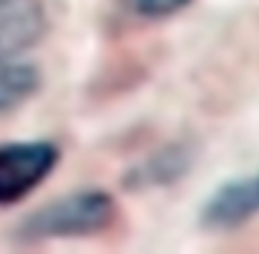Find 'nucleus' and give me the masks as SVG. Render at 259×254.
Instances as JSON below:
<instances>
[{
	"label": "nucleus",
	"instance_id": "f257e3e1",
	"mask_svg": "<svg viewBox=\"0 0 259 254\" xmlns=\"http://www.w3.org/2000/svg\"><path fill=\"white\" fill-rule=\"evenodd\" d=\"M116 217L118 206L113 194L98 186H86L28 211L18 222L15 237L20 242L83 239L106 232L116 222Z\"/></svg>",
	"mask_w": 259,
	"mask_h": 254
},
{
	"label": "nucleus",
	"instance_id": "f03ea898",
	"mask_svg": "<svg viewBox=\"0 0 259 254\" xmlns=\"http://www.w3.org/2000/svg\"><path fill=\"white\" fill-rule=\"evenodd\" d=\"M61 146L51 139L0 144V209L25 201L61 164Z\"/></svg>",
	"mask_w": 259,
	"mask_h": 254
},
{
	"label": "nucleus",
	"instance_id": "7ed1b4c3",
	"mask_svg": "<svg viewBox=\"0 0 259 254\" xmlns=\"http://www.w3.org/2000/svg\"><path fill=\"white\" fill-rule=\"evenodd\" d=\"M259 217V171L222 181L204 199L199 222L206 229L229 232Z\"/></svg>",
	"mask_w": 259,
	"mask_h": 254
},
{
	"label": "nucleus",
	"instance_id": "20e7f679",
	"mask_svg": "<svg viewBox=\"0 0 259 254\" xmlns=\"http://www.w3.org/2000/svg\"><path fill=\"white\" fill-rule=\"evenodd\" d=\"M51 30L46 0H0V56H23Z\"/></svg>",
	"mask_w": 259,
	"mask_h": 254
},
{
	"label": "nucleus",
	"instance_id": "39448f33",
	"mask_svg": "<svg viewBox=\"0 0 259 254\" xmlns=\"http://www.w3.org/2000/svg\"><path fill=\"white\" fill-rule=\"evenodd\" d=\"M194 166V154L184 144H166L136 166H131L123 184L126 189H161L179 184Z\"/></svg>",
	"mask_w": 259,
	"mask_h": 254
},
{
	"label": "nucleus",
	"instance_id": "423d86ee",
	"mask_svg": "<svg viewBox=\"0 0 259 254\" xmlns=\"http://www.w3.org/2000/svg\"><path fill=\"white\" fill-rule=\"evenodd\" d=\"M43 86L40 71L20 56H0V116L25 106Z\"/></svg>",
	"mask_w": 259,
	"mask_h": 254
},
{
	"label": "nucleus",
	"instance_id": "0eeeda50",
	"mask_svg": "<svg viewBox=\"0 0 259 254\" xmlns=\"http://www.w3.org/2000/svg\"><path fill=\"white\" fill-rule=\"evenodd\" d=\"M123 8L141 20H166L184 13L194 0H121Z\"/></svg>",
	"mask_w": 259,
	"mask_h": 254
}]
</instances>
